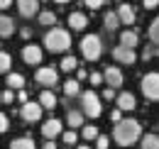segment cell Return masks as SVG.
Instances as JSON below:
<instances>
[{
	"mask_svg": "<svg viewBox=\"0 0 159 149\" xmlns=\"http://www.w3.org/2000/svg\"><path fill=\"white\" fill-rule=\"evenodd\" d=\"M64 93H66V98H76V95L81 93V81L69 78V81L64 83Z\"/></svg>",
	"mask_w": 159,
	"mask_h": 149,
	"instance_id": "obj_24",
	"label": "cell"
},
{
	"mask_svg": "<svg viewBox=\"0 0 159 149\" xmlns=\"http://www.w3.org/2000/svg\"><path fill=\"white\" fill-rule=\"evenodd\" d=\"M15 34V22L7 15H0V39H7Z\"/></svg>",
	"mask_w": 159,
	"mask_h": 149,
	"instance_id": "obj_17",
	"label": "cell"
},
{
	"mask_svg": "<svg viewBox=\"0 0 159 149\" xmlns=\"http://www.w3.org/2000/svg\"><path fill=\"white\" fill-rule=\"evenodd\" d=\"M0 100H2V103H12V100H15V93H12V88L2 91V93H0Z\"/></svg>",
	"mask_w": 159,
	"mask_h": 149,
	"instance_id": "obj_33",
	"label": "cell"
},
{
	"mask_svg": "<svg viewBox=\"0 0 159 149\" xmlns=\"http://www.w3.org/2000/svg\"><path fill=\"white\" fill-rule=\"evenodd\" d=\"M44 47H47L52 54H64V52H69V47H71V34H69L64 27H54V29H49V32L44 34Z\"/></svg>",
	"mask_w": 159,
	"mask_h": 149,
	"instance_id": "obj_2",
	"label": "cell"
},
{
	"mask_svg": "<svg viewBox=\"0 0 159 149\" xmlns=\"http://www.w3.org/2000/svg\"><path fill=\"white\" fill-rule=\"evenodd\" d=\"M42 59H44L42 47H37V44H25V47H22V61H25L27 66H39Z\"/></svg>",
	"mask_w": 159,
	"mask_h": 149,
	"instance_id": "obj_8",
	"label": "cell"
},
{
	"mask_svg": "<svg viewBox=\"0 0 159 149\" xmlns=\"http://www.w3.org/2000/svg\"><path fill=\"white\" fill-rule=\"evenodd\" d=\"M54 2H69V0H54Z\"/></svg>",
	"mask_w": 159,
	"mask_h": 149,
	"instance_id": "obj_46",
	"label": "cell"
},
{
	"mask_svg": "<svg viewBox=\"0 0 159 149\" xmlns=\"http://www.w3.org/2000/svg\"><path fill=\"white\" fill-rule=\"evenodd\" d=\"M103 25H105V32H115V29L120 27V20H118L115 12H108V15L103 17Z\"/></svg>",
	"mask_w": 159,
	"mask_h": 149,
	"instance_id": "obj_25",
	"label": "cell"
},
{
	"mask_svg": "<svg viewBox=\"0 0 159 149\" xmlns=\"http://www.w3.org/2000/svg\"><path fill=\"white\" fill-rule=\"evenodd\" d=\"M79 98H81V112H83V115H88L91 120L100 117L103 105H100V95L96 93V91H81Z\"/></svg>",
	"mask_w": 159,
	"mask_h": 149,
	"instance_id": "obj_3",
	"label": "cell"
},
{
	"mask_svg": "<svg viewBox=\"0 0 159 149\" xmlns=\"http://www.w3.org/2000/svg\"><path fill=\"white\" fill-rule=\"evenodd\" d=\"M142 5H144V10H157L159 0H142Z\"/></svg>",
	"mask_w": 159,
	"mask_h": 149,
	"instance_id": "obj_37",
	"label": "cell"
},
{
	"mask_svg": "<svg viewBox=\"0 0 159 149\" xmlns=\"http://www.w3.org/2000/svg\"><path fill=\"white\" fill-rule=\"evenodd\" d=\"M137 42H139L137 32H132V29H122V32H120V44H122V47L135 49V47H137Z\"/></svg>",
	"mask_w": 159,
	"mask_h": 149,
	"instance_id": "obj_20",
	"label": "cell"
},
{
	"mask_svg": "<svg viewBox=\"0 0 159 149\" xmlns=\"http://www.w3.org/2000/svg\"><path fill=\"white\" fill-rule=\"evenodd\" d=\"M61 130H64V125H61L59 117H49L44 125H42V137L44 139H54V137H59Z\"/></svg>",
	"mask_w": 159,
	"mask_h": 149,
	"instance_id": "obj_10",
	"label": "cell"
},
{
	"mask_svg": "<svg viewBox=\"0 0 159 149\" xmlns=\"http://www.w3.org/2000/svg\"><path fill=\"white\" fill-rule=\"evenodd\" d=\"M113 59H115L118 64H122V66H135V64H137V54H135V49L122 47V44L113 47Z\"/></svg>",
	"mask_w": 159,
	"mask_h": 149,
	"instance_id": "obj_7",
	"label": "cell"
},
{
	"mask_svg": "<svg viewBox=\"0 0 159 149\" xmlns=\"http://www.w3.org/2000/svg\"><path fill=\"white\" fill-rule=\"evenodd\" d=\"M147 32H149V42H152V44H157V42H159V20L157 17L149 22V29H147Z\"/></svg>",
	"mask_w": 159,
	"mask_h": 149,
	"instance_id": "obj_28",
	"label": "cell"
},
{
	"mask_svg": "<svg viewBox=\"0 0 159 149\" xmlns=\"http://www.w3.org/2000/svg\"><path fill=\"white\" fill-rule=\"evenodd\" d=\"M12 5V0H0V10H5V7H10Z\"/></svg>",
	"mask_w": 159,
	"mask_h": 149,
	"instance_id": "obj_44",
	"label": "cell"
},
{
	"mask_svg": "<svg viewBox=\"0 0 159 149\" xmlns=\"http://www.w3.org/2000/svg\"><path fill=\"white\" fill-rule=\"evenodd\" d=\"M66 125L71 127V130H76L83 125V112L81 110H66Z\"/></svg>",
	"mask_w": 159,
	"mask_h": 149,
	"instance_id": "obj_21",
	"label": "cell"
},
{
	"mask_svg": "<svg viewBox=\"0 0 159 149\" xmlns=\"http://www.w3.org/2000/svg\"><path fill=\"white\" fill-rule=\"evenodd\" d=\"M118 20H120V25H127V27H132L135 25V20H137V15H135V7L130 5V2H122L118 7Z\"/></svg>",
	"mask_w": 159,
	"mask_h": 149,
	"instance_id": "obj_13",
	"label": "cell"
},
{
	"mask_svg": "<svg viewBox=\"0 0 159 149\" xmlns=\"http://www.w3.org/2000/svg\"><path fill=\"white\" fill-rule=\"evenodd\" d=\"M42 105V110H54L57 105H59V100H57V95H54V91L52 88H44L39 93V100H37Z\"/></svg>",
	"mask_w": 159,
	"mask_h": 149,
	"instance_id": "obj_15",
	"label": "cell"
},
{
	"mask_svg": "<svg viewBox=\"0 0 159 149\" xmlns=\"http://www.w3.org/2000/svg\"><path fill=\"white\" fill-rule=\"evenodd\" d=\"M115 103H118V108L122 112H132L135 108H137V98H135V93H130V91L118 93L115 95Z\"/></svg>",
	"mask_w": 159,
	"mask_h": 149,
	"instance_id": "obj_11",
	"label": "cell"
},
{
	"mask_svg": "<svg viewBox=\"0 0 159 149\" xmlns=\"http://www.w3.org/2000/svg\"><path fill=\"white\" fill-rule=\"evenodd\" d=\"M76 69H79V66H76ZM83 78H88V71H83V69H79V78H76V81H83Z\"/></svg>",
	"mask_w": 159,
	"mask_h": 149,
	"instance_id": "obj_43",
	"label": "cell"
},
{
	"mask_svg": "<svg viewBox=\"0 0 159 149\" xmlns=\"http://www.w3.org/2000/svg\"><path fill=\"white\" fill-rule=\"evenodd\" d=\"M103 81H105L110 88H120L122 81H125V76H122V71H120L118 66H108V69L103 71Z\"/></svg>",
	"mask_w": 159,
	"mask_h": 149,
	"instance_id": "obj_12",
	"label": "cell"
},
{
	"mask_svg": "<svg viewBox=\"0 0 159 149\" xmlns=\"http://www.w3.org/2000/svg\"><path fill=\"white\" fill-rule=\"evenodd\" d=\"M88 78H91V83H93V86H100V83H103V74H98V71H93Z\"/></svg>",
	"mask_w": 159,
	"mask_h": 149,
	"instance_id": "obj_36",
	"label": "cell"
},
{
	"mask_svg": "<svg viewBox=\"0 0 159 149\" xmlns=\"http://www.w3.org/2000/svg\"><path fill=\"white\" fill-rule=\"evenodd\" d=\"M139 147L142 149H159V137L157 132H147V134H139Z\"/></svg>",
	"mask_w": 159,
	"mask_h": 149,
	"instance_id": "obj_18",
	"label": "cell"
},
{
	"mask_svg": "<svg viewBox=\"0 0 159 149\" xmlns=\"http://www.w3.org/2000/svg\"><path fill=\"white\" fill-rule=\"evenodd\" d=\"M7 127H10V120H7V115H5V112H0V134H2V132H7Z\"/></svg>",
	"mask_w": 159,
	"mask_h": 149,
	"instance_id": "obj_34",
	"label": "cell"
},
{
	"mask_svg": "<svg viewBox=\"0 0 159 149\" xmlns=\"http://www.w3.org/2000/svg\"><path fill=\"white\" fill-rule=\"evenodd\" d=\"M42 149H59L57 144H54V139H47L44 144H42Z\"/></svg>",
	"mask_w": 159,
	"mask_h": 149,
	"instance_id": "obj_42",
	"label": "cell"
},
{
	"mask_svg": "<svg viewBox=\"0 0 159 149\" xmlns=\"http://www.w3.org/2000/svg\"><path fill=\"white\" fill-rule=\"evenodd\" d=\"M0 105H2V100H0Z\"/></svg>",
	"mask_w": 159,
	"mask_h": 149,
	"instance_id": "obj_47",
	"label": "cell"
},
{
	"mask_svg": "<svg viewBox=\"0 0 159 149\" xmlns=\"http://www.w3.org/2000/svg\"><path fill=\"white\" fill-rule=\"evenodd\" d=\"M17 100H20V103L30 100V95H27V91H25V88H20V91H17Z\"/></svg>",
	"mask_w": 159,
	"mask_h": 149,
	"instance_id": "obj_40",
	"label": "cell"
},
{
	"mask_svg": "<svg viewBox=\"0 0 159 149\" xmlns=\"http://www.w3.org/2000/svg\"><path fill=\"white\" fill-rule=\"evenodd\" d=\"M76 66H79V59H76V56H64V59H61V64H59V69L61 71H66V74H69V71H76Z\"/></svg>",
	"mask_w": 159,
	"mask_h": 149,
	"instance_id": "obj_26",
	"label": "cell"
},
{
	"mask_svg": "<svg viewBox=\"0 0 159 149\" xmlns=\"http://www.w3.org/2000/svg\"><path fill=\"white\" fill-rule=\"evenodd\" d=\"M76 149H91V147H88V144H79Z\"/></svg>",
	"mask_w": 159,
	"mask_h": 149,
	"instance_id": "obj_45",
	"label": "cell"
},
{
	"mask_svg": "<svg viewBox=\"0 0 159 149\" xmlns=\"http://www.w3.org/2000/svg\"><path fill=\"white\" fill-rule=\"evenodd\" d=\"M100 100H115V88H110V86H108V88L100 93Z\"/></svg>",
	"mask_w": 159,
	"mask_h": 149,
	"instance_id": "obj_32",
	"label": "cell"
},
{
	"mask_svg": "<svg viewBox=\"0 0 159 149\" xmlns=\"http://www.w3.org/2000/svg\"><path fill=\"white\" fill-rule=\"evenodd\" d=\"M152 56H154V49H144V52H142V59H144V61H149Z\"/></svg>",
	"mask_w": 159,
	"mask_h": 149,
	"instance_id": "obj_41",
	"label": "cell"
},
{
	"mask_svg": "<svg viewBox=\"0 0 159 149\" xmlns=\"http://www.w3.org/2000/svg\"><path fill=\"white\" fill-rule=\"evenodd\" d=\"M5 86H7V88H15V91H20V88H25V76H22V74H12V71H7V74H5Z\"/></svg>",
	"mask_w": 159,
	"mask_h": 149,
	"instance_id": "obj_19",
	"label": "cell"
},
{
	"mask_svg": "<svg viewBox=\"0 0 159 149\" xmlns=\"http://www.w3.org/2000/svg\"><path fill=\"white\" fill-rule=\"evenodd\" d=\"M83 2H86L91 10H98V7H103V5H105V0H83Z\"/></svg>",
	"mask_w": 159,
	"mask_h": 149,
	"instance_id": "obj_35",
	"label": "cell"
},
{
	"mask_svg": "<svg viewBox=\"0 0 159 149\" xmlns=\"http://www.w3.org/2000/svg\"><path fill=\"white\" fill-rule=\"evenodd\" d=\"M10 66H12V56L7 54V52H0V76H5L10 71Z\"/></svg>",
	"mask_w": 159,
	"mask_h": 149,
	"instance_id": "obj_27",
	"label": "cell"
},
{
	"mask_svg": "<svg viewBox=\"0 0 159 149\" xmlns=\"http://www.w3.org/2000/svg\"><path fill=\"white\" fill-rule=\"evenodd\" d=\"M37 83L39 86H49V88H54V86H59V71L54 69V66H39L37 69Z\"/></svg>",
	"mask_w": 159,
	"mask_h": 149,
	"instance_id": "obj_6",
	"label": "cell"
},
{
	"mask_svg": "<svg viewBox=\"0 0 159 149\" xmlns=\"http://www.w3.org/2000/svg\"><path fill=\"white\" fill-rule=\"evenodd\" d=\"M142 95L149 103L159 100V74L157 71H149L147 76H142Z\"/></svg>",
	"mask_w": 159,
	"mask_h": 149,
	"instance_id": "obj_5",
	"label": "cell"
},
{
	"mask_svg": "<svg viewBox=\"0 0 159 149\" xmlns=\"http://www.w3.org/2000/svg\"><path fill=\"white\" fill-rule=\"evenodd\" d=\"M10 149H34V139H32L30 134L17 137V139H12V142H10Z\"/></svg>",
	"mask_w": 159,
	"mask_h": 149,
	"instance_id": "obj_23",
	"label": "cell"
},
{
	"mask_svg": "<svg viewBox=\"0 0 159 149\" xmlns=\"http://www.w3.org/2000/svg\"><path fill=\"white\" fill-rule=\"evenodd\" d=\"M20 37L22 39H32V29H30V27H22V29H20Z\"/></svg>",
	"mask_w": 159,
	"mask_h": 149,
	"instance_id": "obj_39",
	"label": "cell"
},
{
	"mask_svg": "<svg viewBox=\"0 0 159 149\" xmlns=\"http://www.w3.org/2000/svg\"><path fill=\"white\" fill-rule=\"evenodd\" d=\"M37 20H39L42 27H54V25H57V12H52V10H39V12H37Z\"/></svg>",
	"mask_w": 159,
	"mask_h": 149,
	"instance_id": "obj_22",
	"label": "cell"
},
{
	"mask_svg": "<svg viewBox=\"0 0 159 149\" xmlns=\"http://www.w3.org/2000/svg\"><path fill=\"white\" fill-rule=\"evenodd\" d=\"M17 12L22 17H34L39 12V0H17Z\"/></svg>",
	"mask_w": 159,
	"mask_h": 149,
	"instance_id": "obj_14",
	"label": "cell"
},
{
	"mask_svg": "<svg viewBox=\"0 0 159 149\" xmlns=\"http://www.w3.org/2000/svg\"><path fill=\"white\" fill-rule=\"evenodd\" d=\"M93 142H96V149H108V147H110V139H108V134H100V132H98V137H96Z\"/></svg>",
	"mask_w": 159,
	"mask_h": 149,
	"instance_id": "obj_31",
	"label": "cell"
},
{
	"mask_svg": "<svg viewBox=\"0 0 159 149\" xmlns=\"http://www.w3.org/2000/svg\"><path fill=\"white\" fill-rule=\"evenodd\" d=\"M139 134H142V125H139V120H135V117H122L113 127V139H115V144H120V147L137 144Z\"/></svg>",
	"mask_w": 159,
	"mask_h": 149,
	"instance_id": "obj_1",
	"label": "cell"
},
{
	"mask_svg": "<svg viewBox=\"0 0 159 149\" xmlns=\"http://www.w3.org/2000/svg\"><path fill=\"white\" fill-rule=\"evenodd\" d=\"M69 27H71L74 32H83V29L88 27V17H86L83 12L76 10V12H71V15H69Z\"/></svg>",
	"mask_w": 159,
	"mask_h": 149,
	"instance_id": "obj_16",
	"label": "cell"
},
{
	"mask_svg": "<svg viewBox=\"0 0 159 149\" xmlns=\"http://www.w3.org/2000/svg\"><path fill=\"white\" fill-rule=\"evenodd\" d=\"M110 120H113V122H118V120H122V110H120V108H115V110L110 112Z\"/></svg>",
	"mask_w": 159,
	"mask_h": 149,
	"instance_id": "obj_38",
	"label": "cell"
},
{
	"mask_svg": "<svg viewBox=\"0 0 159 149\" xmlns=\"http://www.w3.org/2000/svg\"><path fill=\"white\" fill-rule=\"evenodd\" d=\"M96 137H98V127H96V125H86V127H83V139H86V142H93Z\"/></svg>",
	"mask_w": 159,
	"mask_h": 149,
	"instance_id": "obj_30",
	"label": "cell"
},
{
	"mask_svg": "<svg viewBox=\"0 0 159 149\" xmlns=\"http://www.w3.org/2000/svg\"><path fill=\"white\" fill-rule=\"evenodd\" d=\"M81 54L86 61H98L103 54V42L98 34H83L81 39Z\"/></svg>",
	"mask_w": 159,
	"mask_h": 149,
	"instance_id": "obj_4",
	"label": "cell"
},
{
	"mask_svg": "<svg viewBox=\"0 0 159 149\" xmlns=\"http://www.w3.org/2000/svg\"><path fill=\"white\" fill-rule=\"evenodd\" d=\"M20 117L25 122H39L42 120V105L39 103H32V100H25L20 108Z\"/></svg>",
	"mask_w": 159,
	"mask_h": 149,
	"instance_id": "obj_9",
	"label": "cell"
},
{
	"mask_svg": "<svg viewBox=\"0 0 159 149\" xmlns=\"http://www.w3.org/2000/svg\"><path fill=\"white\" fill-rule=\"evenodd\" d=\"M61 139H64V144L69 147V144H76V142H79V134H76V132H74L71 127H69L66 132L61 130Z\"/></svg>",
	"mask_w": 159,
	"mask_h": 149,
	"instance_id": "obj_29",
	"label": "cell"
}]
</instances>
